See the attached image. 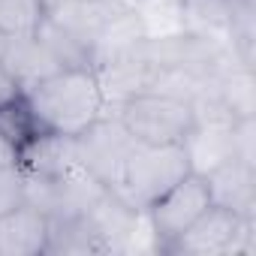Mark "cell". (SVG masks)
<instances>
[{
    "label": "cell",
    "mask_w": 256,
    "mask_h": 256,
    "mask_svg": "<svg viewBox=\"0 0 256 256\" xmlns=\"http://www.w3.org/2000/svg\"><path fill=\"white\" fill-rule=\"evenodd\" d=\"M24 100L40 130L58 136H78L84 126H90L106 112V100L94 66L60 70L40 82L36 88H30Z\"/></svg>",
    "instance_id": "obj_1"
},
{
    "label": "cell",
    "mask_w": 256,
    "mask_h": 256,
    "mask_svg": "<svg viewBox=\"0 0 256 256\" xmlns=\"http://www.w3.org/2000/svg\"><path fill=\"white\" fill-rule=\"evenodd\" d=\"M18 166L28 175H40V178L64 175L66 169L78 166L72 136H58V133H40V136H34L28 145L18 148Z\"/></svg>",
    "instance_id": "obj_11"
},
{
    "label": "cell",
    "mask_w": 256,
    "mask_h": 256,
    "mask_svg": "<svg viewBox=\"0 0 256 256\" xmlns=\"http://www.w3.org/2000/svg\"><path fill=\"white\" fill-rule=\"evenodd\" d=\"M48 253V217L22 202L0 214V256H40Z\"/></svg>",
    "instance_id": "obj_8"
},
{
    "label": "cell",
    "mask_w": 256,
    "mask_h": 256,
    "mask_svg": "<svg viewBox=\"0 0 256 256\" xmlns=\"http://www.w3.org/2000/svg\"><path fill=\"white\" fill-rule=\"evenodd\" d=\"M72 145H76L78 166L88 175H94L100 184L114 187L136 142L124 130V124L118 120L114 112H102L90 126H84L78 136H72Z\"/></svg>",
    "instance_id": "obj_5"
},
{
    "label": "cell",
    "mask_w": 256,
    "mask_h": 256,
    "mask_svg": "<svg viewBox=\"0 0 256 256\" xmlns=\"http://www.w3.org/2000/svg\"><path fill=\"white\" fill-rule=\"evenodd\" d=\"M12 96H18V88H16V82L4 72V66H0V106L10 102Z\"/></svg>",
    "instance_id": "obj_16"
},
{
    "label": "cell",
    "mask_w": 256,
    "mask_h": 256,
    "mask_svg": "<svg viewBox=\"0 0 256 256\" xmlns=\"http://www.w3.org/2000/svg\"><path fill=\"white\" fill-rule=\"evenodd\" d=\"M253 217H241L232 208L208 205L169 247V253L184 256H226V253H253Z\"/></svg>",
    "instance_id": "obj_4"
},
{
    "label": "cell",
    "mask_w": 256,
    "mask_h": 256,
    "mask_svg": "<svg viewBox=\"0 0 256 256\" xmlns=\"http://www.w3.org/2000/svg\"><path fill=\"white\" fill-rule=\"evenodd\" d=\"M205 181H208L214 205L232 208L241 217H253V208H256V169L253 166L241 160H229L211 175H205Z\"/></svg>",
    "instance_id": "obj_9"
},
{
    "label": "cell",
    "mask_w": 256,
    "mask_h": 256,
    "mask_svg": "<svg viewBox=\"0 0 256 256\" xmlns=\"http://www.w3.org/2000/svg\"><path fill=\"white\" fill-rule=\"evenodd\" d=\"M190 175V163L181 145H133L114 190L130 208L148 211L169 187Z\"/></svg>",
    "instance_id": "obj_2"
},
{
    "label": "cell",
    "mask_w": 256,
    "mask_h": 256,
    "mask_svg": "<svg viewBox=\"0 0 256 256\" xmlns=\"http://www.w3.org/2000/svg\"><path fill=\"white\" fill-rule=\"evenodd\" d=\"M54 4H66V0H52V6H54Z\"/></svg>",
    "instance_id": "obj_18"
},
{
    "label": "cell",
    "mask_w": 256,
    "mask_h": 256,
    "mask_svg": "<svg viewBox=\"0 0 256 256\" xmlns=\"http://www.w3.org/2000/svg\"><path fill=\"white\" fill-rule=\"evenodd\" d=\"M52 4L48 0H0V36L36 34L46 22Z\"/></svg>",
    "instance_id": "obj_12"
},
{
    "label": "cell",
    "mask_w": 256,
    "mask_h": 256,
    "mask_svg": "<svg viewBox=\"0 0 256 256\" xmlns=\"http://www.w3.org/2000/svg\"><path fill=\"white\" fill-rule=\"evenodd\" d=\"M114 114L139 145H181V139L190 133L196 120L193 106L187 100L160 90H145L124 100Z\"/></svg>",
    "instance_id": "obj_3"
},
{
    "label": "cell",
    "mask_w": 256,
    "mask_h": 256,
    "mask_svg": "<svg viewBox=\"0 0 256 256\" xmlns=\"http://www.w3.org/2000/svg\"><path fill=\"white\" fill-rule=\"evenodd\" d=\"M6 166H18V148L0 133V169H6Z\"/></svg>",
    "instance_id": "obj_15"
},
{
    "label": "cell",
    "mask_w": 256,
    "mask_h": 256,
    "mask_svg": "<svg viewBox=\"0 0 256 256\" xmlns=\"http://www.w3.org/2000/svg\"><path fill=\"white\" fill-rule=\"evenodd\" d=\"M28 199V175L22 166L0 169V214L18 208Z\"/></svg>",
    "instance_id": "obj_14"
},
{
    "label": "cell",
    "mask_w": 256,
    "mask_h": 256,
    "mask_svg": "<svg viewBox=\"0 0 256 256\" xmlns=\"http://www.w3.org/2000/svg\"><path fill=\"white\" fill-rule=\"evenodd\" d=\"M0 66L16 82L18 94H28L48 76L60 72L64 66L58 58L48 52V46L40 40V34H24V36H10L4 42V54H0Z\"/></svg>",
    "instance_id": "obj_7"
},
{
    "label": "cell",
    "mask_w": 256,
    "mask_h": 256,
    "mask_svg": "<svg viewBox=\"0 0 256 256\" xmlns=\"http://www.w3.org/2000/svg\"><path fill=\"white\" fill-rule=\"evenodd\" d=\"M211 205V190L208 181L196 172H190L187 178H181L175 187H169L151 208H148V220L154 226V235L160 241V253H169V247L175 244V238Z\"/></svg>",
    "instance_id": "obj_6"
},
{
    "label": "cell",
    "mask_w": 256,
    "mask_h": 256,
    "mask_svg": "<svg viewBox=\"0 0 256 256\" xmlns=\"http://www.w3.org/2000/svg\"><path fill=\"white\" fill-rule=\"evenodd\" d=\"M0 133H4L16 148L28 145L34 136L42 133L34 112H30V106H28V100H24V94H18L10 102L0 106Z\"/></svg>",
    "instance_id": "obj_13"
},
{
    "label": "cell",
    "mask_w": 256,
    "mask_h": 256,
    "mask_svg": "<svg viewBox=\"0 0 256 256\" xmlns=\"http://www.w3.org/2000/svg\"><path fill=\"white\" fill-rule=\"evenodd\" d=\"M4 42H6V36H0V54H4Z\"/></svg>",
    "instance_id": "obj_17"
},
{
    "label": "cell",
    "mask_w": 256,
    "mask_h": 256,
    "mask_svg": "<svg viewBox=\"0 0 256 256\" xmlns=\"http://www.w3.org/2000/svg\"><path fill=\"white\" fill-rule=\"evenodd\" d=\"M211 94L223 106V112L232 114L235 120L256 118V78H253V66H244V64L229 58L217 70V76L211 82Z\"/></svg>",
    "instance_id": "obj_10"
}]
</instances>
